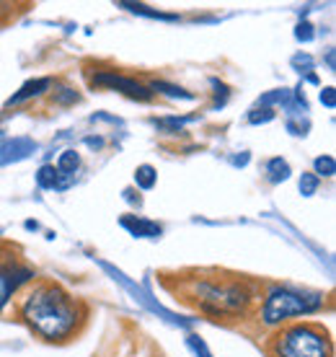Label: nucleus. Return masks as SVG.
<instances>
[{"label": "nucleus", "mask_w": 336, "mask_h": 357, "mask_svg": "<svg viewBox=\"0 0 336 357\" xmlns=\"http://www.w3.org/2000/svg\"><path fill=\"white\" fill-rule=\"evenodd\" d=\"M266 357H334V342L323 324L292 321L269 334Z\"/></svg>", "instance_id": "nucleus-4"}, {"label": "nucleus", "mask_w": 336, "mask_h": 357, "mask_svg": "<svg viewBox=\"0 0 336 357\" xmlns=\"http://www.w3.org/2000/svg\"><path fill=\"white\" fill-rule=\"evenodd\" d=\"M292 91L290 89H275L264 93V96H259L257 107H264V109H275V107H287V101H290Z\"/></svg>", "instance_id": "nucleus-18"}, {"label": "nucleus", "mask_w": 336, "mask_h": 357, "mask_svg": "<svg viewBox=\"0 0 336 357\" xmlns=\"http://www.w3.org/2000/svg\"><path fill=\"white\" fill-rule=\"evenodd\" d=\"M18 319L42 342L68 344L89 321V305L54 280L31 282L18 303Z\"/></svg>", "instance_id": "nucleus-1"}, {"label": "nucleus", "mask_w": 336, "mask_h": 357, "mask_svg": "<svg viewBox=\"0 0 336 357\" xmlns=\"http://www.w3.org/2000/svg\"><path fill=\"white\" fill-rule=\"evenodd\" d=\"M158 184V171L153 169L151 163H142L135 169V189L137 192H151Z\"/></svg>", "instance_id": "nucleus-14"}, {"label": "nucleus", "mask_w": 336, "mask_h": 357, "mask_svg": "<svg viewBox=\"0 0 336 357\" xmlns=\"http://www.w3.org/2000/svg\"><path fill=\"white\" fill-rule=\"evenodd\" d=\"M210 83H213L215 89V101H213V109H222L225 104H228L230 98V89L225 86V83L220 81V78H210Z\"/></svg>", "instance_id": "nucleus-24"}, {"label": "nucleus", "mask_w": 336, "mask_h": 357, "mask_svg": "<svg viewBox=\"0 0 336 357\" xmlns=\"http://www.w3.org/2000/svg\"><path fill=\"white\" fill-rule=\"evenodd\" d=\"M10 303V298L8 295H6V290H3V287H0V311H3V308H6V305Z\"/></svg>", "instance_id": "nucleus-32"}, {"label": "nucleus", "mask_w": 336, "mask_h": 357, "mask_svg": "<svg viewBox=\"0 0 336 357\" xmlns=\"http://www.w3.org/2000/svg\"><path fill=\"white\" fill-rule=\"evenodd\" d=\"M3 140H6V132H3V130H0V145H3Z\"/></svg>", "instance_id": "nucleus-35"}, {"label": "nucleus", "mask_w": 336, "mask_h": 357, "mask_svg": "<svg viewBox=\"0 0 336 357\" xmlns=\"http://www.w3.org/2000/svg\"><path fill=\"white\" fill-rule=\"evenodd\" d=\"M248 161H251V155H248V153L243 151L240 155H236V158H233V166H246Z\"/></svg>", "instance_id": "nucleus-31"}, {"label": "nucleus", "mask_w": 336, "mask_h": 357, "mask_svg": "<svg viewBox=\"0 0 336 357\" xmlns=\"http://www.w3.org/2000/svg\"><path fill=\"white\" fill-rule=\"evenodd\" d=\"M326 295L321 290L310 287H295V285H272L266 287L264 298L259 303L257 319L264 329H280L284 324H292L298 319H308L323 311Z\"/></svg>", "instance_id": "nucleus-3"}, {"label": "nucleus", "mask_w": 336, "mask_h": 357, "mask_svg": "<svg viewBox=\"0 0 336 357\" xmlns=\"http://www.w3.org/2000/svg\"><path fill=\"white\" fill-rule=\"evenodd\" d=\"M119 8L130 10V13H137V16H148V18H158V21H178L176 13H160V10L145 6V3H116Z\"/></svg>", "instance_id": "nucleus-15"}, {"label": "nucleus", "mask_w": 336, "mask_h": 357, "mask_svg": "<svg viewBox=\"0 0 336 357\" xmlns=\"http://www.w3.org/2000/svg\"><path fill=\"white\" fill-rule=\"evenodd\" d=\"M321 187V178L313 174V171H303L300 181H298V189H300L303 197H313Z\"/></svg>", "instance_id": "nucleus-21"}, {"label": "nucleus", "mask_w": 336, "mask_h": 357, "mask_svg": "<svg viewBox=\"0 0 336 357\" xmlns=\"http://www.w3.org/2000/svg\"><path fill=\"white\" fill-rule=\"evenodd\" d=\"M31 153H36V143L31 137H6L0 145V166L26 161Z\"/></svg>", "instance_id": "nucleus-7"}, {"label": "nucleus", "mask_w": 336, "mask_h": 357, "mask_svg": "<svg viewBox=\"0 0 336 357\" xmlns=\"http://www.w3.org/2000/svg\"><path fill=\"white\" fill-rule=\"evenodd\" d=\"M119 225L135 238H160V233H163V225L148 220V218H140V215H122Z\"/></svg>", "instance_id": "nucleus-9"}, {"label": "nucleus", "mask_w": 336, "mask_h": 357, "mask_svg": "<svg viewBox=\"0 0 336 357\" xmlns=\"http://www.w3.org/2000/svg\"><path fill=\"white\" fill-rule=\"evenodd\" d=\"M89 81L93 89H104V91H116V93H122V96L132 98V101H142V104H148L153 101V91L148 89V83L137 81L132 75H124V73H116L112 68L107 70H96L89 75Z\"/></svg>", "instance_id": "nucleus-5"}, {"label": "nucleus", "mask_w": 336, "mask_h": 357, "mask_svg": "<svg viewBox=\"0 0 336 357\" xmlns=\"http://www.w3.org/2000/svg\"><path fill=\"white\" fill-rule=\"evenodd\" d=\"M323 63H326L328 73L336 70V50H334V47H328V50H326V54H323Z\"/></svg>", "instance_id": "nucleus-29"}, {"label": "nucleus", "mask_w": 336, "mask_h": 357, "mask_svg": "<svg viewBox=\"0 0 336 357\" xmlns=\"http://www.w3.org/2000/svg\"><path fill=\"white\" fill-rule=\"evenodd\" d=\"M290 63H292V68H295V70L300 73V75H310V73H313V68H316V60H313L308 52H298Z\"/></svg>", "instance_id": "nucleus-23"}, {"label": "nucleus", "mask_w": 336, "mask_h": 357, "mask_svg": "<svg viewBox=\"0 0 336 357\" xmlns=\"http://www.w3.org/2000/svg\"><path fill=\"white\" fill-rule=\"evenodd\" d=\"M36 184H39V189H62V176L57 174L54 163H45L36 171Z\"/></svg>", "instance_id": "nucleus-17"}, {"label": "nucleus", "mask_w": 336, "mask_h": 357, "mask_svg": "<svg viewBox=\"0 0 336 357\" xmlns=\"http://www.w3.org/2000/svg\"><path fill=\"white\" fill-rule=\"evenodd\" d=\"M26 231H39V223L36 220H26Z\"/></svg>", "instance_id": "nucleus-34"}, {"label": "nucleus", "mask_w": 336, "mask_h": 357, "mask_svg": "<svg viewBox=\"0 0 336 357\" xmlns=\"http://www.w3.org/2000/svg\"><path fill=\"white\" fill-rule=\"evenodd\" d=\"M86 145H89V148H96V151H101V148H104V137H93V135H91V137H86Z\"/></svg>", "instance_id": "nucleus-30"}, {"label": "nucleus", "mask_w": 336, "mask_h": 357, "mask_svg": "<svg viewBox=\"0 0 336 357\" xmlns=\"http://www.w3.org/2000/svg\"><path fill=\"white\" fill-rule=\"evenodd\" d=\"M148 89L153 91V96H166V98H174V101H194L197 98L192 91L181 89V86H174V83H168V81H151Z\"/></svg>", "instance_id": "nucleus-10"}, {"label": "nucleus", "mask_w": 336, "mask_h": 357, "mask_svg": "<svg viewBox=\"0 0 336 357\" xmlns=\"http://www.w3.org/2000/svg\"><path fill=\"white\" fill-rule=\"evenodd\" d=\"M54 169H57V174H60V176L75 178V174H78V169H80V153L75 151V148L62 151L60 158H57V163H54Z\"/></svg>", "instance_id": "nucleus-12"}, {"label": "nucleus", "mask_w": 336, "mask_h": 357, "mask_svg": "<svg viewBox=\"0 0 336 357\" xmlns=\"http://www.w3.org/2000/svg\"><path fill=\"white\" fill-rule=\"evenodd\" d=\"M36 282V272L26 264H21L16 257H6V261H0V287L6 290L8 298L21 290V287Z\"/></svg>", "instance_id": "nucleus-6"}, {"label": "nucleus", "mask_w": 336, "mask_h": 357, "mask_svg": "<svg viewBox=\"0 0 336 357\" xmlns=\"http://www.w3.org/2000/svg\"><path fill=\"white\" fill-rule=\"evenodd\" d=\"M54 83L57 81L49 78V75H45V78H31V81L24 83V86L6 101V107H21V104H26V101H31V98L45 96V93H49V91L54 89Z\"/></svg>", "instance_id": "nucleus-8"}, {"label": "nucleus", "mask_w": 336, "mask_h": 357, "mask_svg": "<svg viewBox=\"0 0 336 357\" xmlns=\"http://www.w3.org/2000/svg\"><path fill=\"white\" fill-rule=\"evenodd\" d=\"M305 81L313 83V86H319V75H316V73H310V75H305Z\"/></svg>", "instance_id": "nucleus-33"}, {"label": "nucleus", "mask_w": 336, "mask_h": 357, "mask_svg": "<svg viewBox=\"0 0 336 357\" xmlns=\"http://www.w3.org/2000/svg\"><path fill=\"white\" fill-rule=\"evenodd\" d=\"M49 101H52L54 107L68 109V107H75V104H80V93L72 89V86H57V83H54L52 93H49Z\"/></svg>", "instance_id": "nucleus-13"}, {"label": "nucleus", "mask_w": 336, "mask_h": 357, "mask_svg": "<svg viewBox=\"0 0 336 357\" xmlns=\"http://www.w3.org/2000/svg\"><path fill=\"white\" fill-rule=\"evenodd\" d=\"M313 36H316V31H313V24H310V21H300V24L295 26V39H298L300 45L313 42Z\"/></svg>", "instance_id": "nucleus-25"}, {"label": "nucleus", "mask_w": 336, "mask_h": 357, "mask_svg": "<svg viewBox=\"0 0 336 357\" xmlns=\"http://www.w3.org/2000/svg\"><path fill=\"white\" fill-rule=\"evenodd\" d=\"M122 197H124V202H127V205L137 207V210H140V207H142V197H140V192H137V189H135V187L124 189Z\"/></svg>", "instance_id": "nucleus-28"}, {"label": "nucleus", "mask_w": 336, "mask_h": 357, "mask_svg": "<svg viewBox=\"0 0 336 357\" xmlns=\"http://www.w3.org/2000/svg\"><path fill=\"white\" fill-rule=\"evenodd\" d=\"M321 104L326 109H336V89L334 86H326V89H321Z\"/></svg>", "instance_id": "nucleus-27"}, {"label": "nucleus", "mask_w": 336, "mask_h": 357, "mask_svg": "<svg viewBox=\"0 0 336 357\" xmlns=\"http://www.w3.org/2000/svg\"><path fill=\"white\" fill-rule=\"evenodd\" d=\"M186 347L194 357H213L210 347H207V342L199 337V334H186Z\"/></svg>", "instance_id": "nucleus-22"}, {"label": "nucleus", "mask_w": 336, "mask_h": 357, "mask_svg": "<svg viewBox=\"0 0 336 357\" xmlns=\"http://www.w3.org/2000/svg\"><path fill=\"white\" fill-rule=\"evenodd\" d=\"M194 119H199V116L197 114H192V116H160V119H153V125L160 127L166 135H178V132H184V125L194 122Z\"/></svg>", "instance_id": "nucleus-16"}, {"label": "nucleus", "mask_w": 336, "mask_h": 357, "mask_svg": "<svg viewBox=\"0 0 336 357\" xmlns=\"http://www.w3.org/2000/svg\"><path fill=\"white\" fill-rule=\"evenodd\" d=\"M277 116L275 109H264V107H251L248 109V114H246V122L248 125H269L272 119Z\"/></svg>", "instance_id": "nucleus-19"}, {"label": "nucleus", "mask_w": 336, "mask_h": 357, "mask_svg": "<svg viewBox=\"0 0 336 357\" xmlns=\"http://www.w3.org/2000/svg\"><path fill=\"white\" fill-rule=\"evenodd\" d=\"M264 176H266V181H269V184H282V181H287V178L292 176L290 163L284 161L282 155L269 158V161L264 163Z\"/></svg>", "instance_id": "nucleus-11"}, {"label": "nucleus", "mask_w": 336, "mask_h": 357, "mask_svg": "<svg viewBox=\"0 0 336 357\" xmlns=\"http://www.w3.org/2000/svg\"><path fill=\"white\" fill-rule=\"evenodd\" d=\"M176 285L186 303L213 321H243L257 301V287L238 275L192 272V277L176 275Z\"/></svg>", "instance_id": "nucleus-2"}, {"label": "nucleus", "mask_w": 336, "mask_h": 357, "mask_svg": "<svg viewBox=\"0 0 336 357\" xmlns=\"http://www.w3.org/2000/svg\"><path fill=\"white\" fill-rule=\"evenodd\" d=\"M287 130H290L292 135H298V137H305L308 135V130H310V122L305 119V122H295V119H287Z\"/></svg>", "instance_id": "nucleus-26"}, {"label": "nucleus", "mask_w": 336, "mask_h": 357, "mask_svg": "<svg viewBox=\"0 0 336 357\" xmlns=\"http://www.w3.org/2000/svg\"><path fill=\"white\" fill-rule=\"evenodd\" d=\"M313 174L319 178H331L336 174V161L334 155H319L316 161H313Z\"/></svg>", "instance_id": "nucleus-20"}]
</instances>
